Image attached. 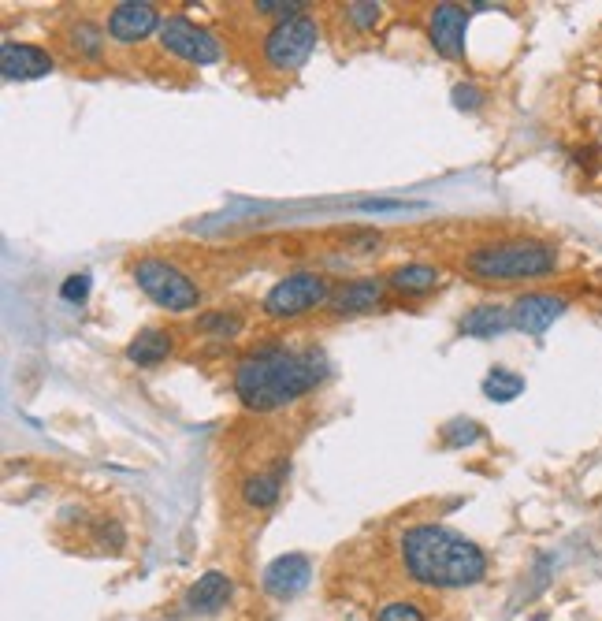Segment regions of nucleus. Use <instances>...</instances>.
Masks as SVG:
<instances>
[{
  "label": "nucleus",
  "mask_w": 602,
  "mask_h": 621,
  "mask_svg": "<svg viewBox=\"0 0 602 621\" xmlns=\"http://www.w3.org/2000/svg\"><path fill=\"white\" fill-rule=\"evenodd\" d=\"M328 376V365L316 350H294L283 343H264L235 361V387L238 402L253 413L287 410L290 402L305 398L320 387Z\"/></svg>",
  "instance_id": "nucleus-1"
},
{
  "label": "nucleus",
  "mask_w": 602,
  "mask_h": 621,
  "mask_svg": "<svg viewBox=\"0 0 602 621\" xmlns=\"http://www.w3.org/2000/svg\"><path fill=\"white\" fill-rule=\"evenodd\" d=\"M398 555L409 581L435 588V592H458L472 588L487 577V555L461 532L446 525H413L398 540Z\"/></svg>",
  "instance_id": "nucleus-2"
},
{
  "label": "nucleus",
  "mask_w": 602,
  "mask_h": 621,
  "mask_svg": "<svg viewBox=\"0 0 602 621\" xmlns=\"http://www.w3.org/2000/svg\"><path fill=\"white\" fill-rule=\"evenodd\" d=\"M465 268L484 283H521L558 272V246L543 238H502L465 253Z\"/></svg>",
  "instance_id": "nucleus-3"
},
{
  "label": "nucleus",
  "mask_w": 602,
  "mask_h": 621,
  "mask_svg": "<svg viewBox=\"0 0 602 621\" xmlns=\"http://www.w3.org/2000/svg\"><path fill=\"white\" fill-rule=\"evenodd\" d=\"M134 283H138V291L149 298V302H157L160 309H168V313H194L197 305H201V287H197L190 272L168 261V257H138L131 268Z\"/></svg>",
  "instance_id": "nucleus-4"
},
{
  "label": "nucleus",
  "mask_w": 602,
  "mask_h": 621,
  "mask_svg": "<svg viewBox=\"0 0 602 621\" xmlns=\"http://www.w3.org/2000/svg\"><path fill=\"white\" fill-rule=\"evenodd\" d=\"M331 294H335V283L324 272H290L264 294L261 313L275 324H290V320H301L316 309H324L331 302Z\"/></svg>",
  "instance_id": "nucleus-5"
},
{
  "label": "nucleus",
  "mask_w": 602,
  "mask_h": 621,
  "mask_svg": "<svg viewBox=\"0 0 602 621\" xmlns=\"http://www.w3.org/2000/svg\"><path fill=\"white\" fill-rule=\"evenodd\" d=\"M316 41H320V23L313 15H294V19L268 27V34L261 38V56L272 71L290 75L313 56Z\"/></svg>",
  "instance_id": "nucleus-6"
},
{
  "label": "nucleus",
  "mask_w": 602,
  "mask_h": 621,
  "mask_svg": "<svg viewBox=\"0 0 602 621\" xmlns=\"http://www.w3.org/2000/svg\"><path fill=\"white\" fill-rule=\"evenodd\" d=\"M160 49L175 60H183V64H194V67H209L220 60V38L212 34L209 27H201L194 19H186V15H168L164 23H160Z\"/></svg>",
  "instance_id": "nucleus-7"
},
{
  "label": "nucleus",
  "mask_w": 602,
  "mask_h": 621,
  "mask_svg": "<svg viewBox=\"0 0 602 621\" xmlns=\"http://www.w3.org/2000/svg\"><path fill=\"white\" fill-rule=\"evenodd\" d=\"M160 8L157 4H145V0H123V4H112L105 19L108 38L116 45H138L149 34H160Z\"/></svg>",
  "instance_id": "nucleus-8"
},
{
  "label": "nucleus",
  "mask_w": 602,
  "mask_h": 621,
  "mask_svg": "<svg viewBox=\"0 0 602 621\" xmlns=\"http://www.w3.org/2000/svg\"><path fill=\"white\" fill-rule=\"evenodd\" d=\"M469 15L472 8L465 4H435L428 15V38L432 49L446 60H461L465 56V34H469Z\"/></svg>",
  "instance_id": "nucleus-9"
},
{
  "label": "nucleus",
  "mask_w": 602,
  "mask_h": 621,
  "mask_svg": "<svg viewBox=\"0 0 602 621\" xmlns=\"http://www.w3.org/2000/svg\"><path fill=\"white\" fill-rule=\"evenodd\" d=\"M387 279L383 276H357V279H346L335 287L331 294V313H339V317H357V313H372V309H380L387 302Z\"/></svg>",
  "instance_id": "nucleus-10"
},
{
  "label": "nucleus",
  "mask_w": 602,
  "mask_h": 621,
  "mask_svg": "<svg viewBox=\"0 0 602 621\" xmlns=\"http://www.w3.org/2000/svg\"><path fill=\"white\" fill-rule=\"evenodd\" d=\"M565 309H569V302H565L562 294L528 291V294H521V298L510 305L513 328L524 331V335H543V331H547L554 320L562 317Z\"/></svg>",
  "instance_id": "nucleus-11"
},
{
  "label": "nucleus",
  "mask_w": 602,
  "mask_h": 621,
  "mask_svg": "<svg viewBox=\"0 0 602 621\" xmlns=\"http://www.w3.org/2000/svg\"><path fill=\"white\" fill-rule=\"evenodd\" d=\"M53 67H56V60L45 45H34V41H4V45H0V71H4V79L30 82V79L49 75Z\"/></svg>",
  "instance_id": "nucleus-12"
},
{
  "label": "nucleus",
  "mask_w": 602,
  "mask_h": 621,
  "mask_svg": "<svg viewBox=\"0 0 602 621\" xmlns=\"http://www.w3.org/2000/svg\"><path fill=\"white\" fill-rule=\"evenodd\" d=\"M235 595V581L223 573V569H209L201 573L183 595V610L186 614H197V618H209V614H220Z\"/></svg>",
  "instance_id": "nucleus-13"
},
{
  "label": "nucleus",
  "mask_w": 602,
  "mask_h": 621,
  "mask_svg": "<svg viewBox=\"0 0 602 621\" xmlns=\"http://www.w3.org/2000/svg\"><path fill=\"white\" fill-rule=\"evenodd\" d=\"M313 577V562L301 555V551H290V555H279L275 562L264 566V592L275 595V599H290V595H298L305 584Z\"/></svg>",
  "instance_id": "nucleus-14"
},
{
  "label": "nucleus",
  "mask_w": 602,
  "mask_h": 621,
  "mask_svg": "<svg viewBox=\"0 0 602 621\" xmlns=\"http://www.w3.org/2000/svg\"><path fill=\"white\" fill-rule=\"evenodd\" d=\"M383 279H387L391 294H398V298H424V294H432L443 283V272L428 265V261H409V265L391 268Z\"/></svg>",
  "instance_id": "nucleus-15"
},
{
  "label": "nucleus",
  "mask_w": 602,
  "mask_h": 621,
  "mask_svg": "<svg viewBox=\"0 0 602 621\" xmlns=\"http://www.w3.org/2000/svg\"><path fill=\"white\" fill-rule=\"evenodd\" d=\"M175 354V331L168 328H142L127 343V361L138 369H157Z\"/></svg>",
  "instance_id": "nucleus-16"
},
{
  "label": "nucleus",
  "mask_w": 602,
  "mask_h": 621,
  "mask_svg": "<svg viewBox=\"0 0 602 621\" xmlns=\"http://www.w3.org/2000/svg\"><path fill=\"white\" fill-rule=\"evenodd\" d=\"M287 462H275L272 469H257L242 480V503L249 510H268V506L279 503L283 495V484H287Z\"/></svg>",
  "instance_id": "nucleus-17"
},
{
  "label": "nucleus",
  "mask_w": 602,
  "mask_h": 621,
  "mask_svg": "<svg viewBox=\"0 0 602 621\" xmlns=\"http://www.w3.org/2000/svg\"><path fill=\"white\" fill-rule=\"evenodd\" d=\"M64 45L67 53L75 56V60H82V64H101L108 49V30L97 27L93 19H75L64 34Z\"/></svg>",
  "instance_id": "nucleus-18"
},
{
  "label": "nucleus",
  "mask_w": 602,
  "mask_h": 621,
  "mask_svg": "<svg viewBox=\"0 0 602 621\" xmlns=\"http://www.w3.org/2000/svg\"><path fill=\"white\" fill-rule=\"evenodd\" d=\"M461 335H472V339H495L506 328H513V313L506 305H476L472 313L461 317Z\"/></svg>",
  "instance_id": "nucleus-19"
},
{
  "label": "nucleus",
  "mask_w": 602,
  "mask_h": 621,
  "mask_svg": "<svg viewBox=\"0 0 602 621\" xmlns=\"http://www.w3.org/2000/svg\"><path fill=\"white\" fill-rule=\"evenodd\" d=\"M246 320L238 317L235 309H212V313H201L194 320V331L201 335H209V339H235L238 331H242Z\"/></svg>",
  "instance_id": "nucleus-20"
},
{
  "label": "nucleus",
  "mask_w": 602,
  "mask_h": 621,
  "mask_svg": "<svg viewBox=\"0 0 602 621\" xmlns=\"http://www.w3.org/2000/svg\"><path fill=\"white\" fill-rule=\"evenodd\" d=\"M521 391H524V376H517V372L506 369V365H495V369L487 372V380H484L487 398H495V402H513Z\"/></svg>",
  "instance_id": "nucleus-21"
},
{
  "label": "nucleus",
  "mask_w": 602,
  "mask_h": 621,
  "mask_svg": "<svg viewBox=\"0 0 602 621\" xmlns=\"http://www.w3.org/2000/svg\"><path fill=\"white\" fill-rule=\"evenodd\" d=\"M93 547H101V551H112V555H119L123 547H127V532H123V525H119L116 517H97L93 521Z\"/></svg>",
  "instance_id": "nucleus-22"
},
{
  "label": "nucleus",
  "mask_w": 602,
  "mask_h": 621,
  "mask_svg": "<svg viewBox=\"0 0 602 621\" xmlns=\"http://www.w3.org/2000/svg\"><path fill=\"white\" fill-rule=\"evenodd\" d=\"M443 447H450V450H461V447H472V443H480L484 439V428L476 421H450V424H443Z\"/></svg>",
  "instance_id": "nucleus-23"
},
{
  "label": "nucleus",
  "mask_w": 602,
  "mask_h": 621,
  "mask_svg": "<svg viewBox=\"0 0 602 621\" xmlns=\"http://www.w3.org/2000/svg\"><path fill=\"white\" fill-rule=\"evenodd\" d=\"M346 15V23H354L357 30H376L383 23V4H372V0H354V4H346L342 8Z\"/></svg>",
  "instance_id": "nucleus-24"
},
{
  "label": "nucleus",
  "mask_w": 602,
  "mask_h": 621,
  "mask_svg": "<svg viewBox=\"0 0 602 621\" xmlns=\"http://www.w3.org/2000/svg\"><path fill=\"white\" fill-rule=\"evenodd\" d=\"M376 621H428V614L417 599H391L387 607H380Z\"/></svg>",
  "instance_id": "nucleus-25"
},
{
  "label": "nucleus",
  "mask_w": 602,
  "mask_h": 621,
  "mask_svg": "<svg viewBox=\"0 0 602 621\" xmlns=\"http://www.w3.org/2000/svg\"><path fill=\"white\" fill-rule=\"evenodd\" d=\"M86 294H90V272H75V276H67L64 287H60V298L71 305L86 302Z\"/></svg>",
  "instance_id": "nucleus-26"
},
{
  "label": "nucleus",
  "mask_w": 602,
  "mask_h": 621,
  "mask_svg": "<svg viewBox=\"0 0 602 621\" xmlns=\"http://www.w3.org/2000/svg\"><path fill=\"white\" fill-rule=\"evenodd\" d=\"M454 105L461 112H476V108L484 105V93L476 90V86H454Z\"/></svg>",
  "instance_id": "nucleus-27"
},
{
  "label": "nucleus",
  "mask_w": 602,
  "mask_h": 621,
  "mask_svg": "<svg viewBox=\"0 0 602 621\" xmlns=\"http://www.w3.org/2000/svg\"><path fill=\"white\" fill-rule=\"evenodd\" d=\"M361 209L365 212H391V209H402L398 201H361Z\"/></svg>",
  "instance_id": "nucleus-28"
}]
</instances>
